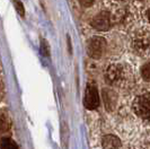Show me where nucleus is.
Segmentation results:
<instances>
[{"mask_svg": "<svg viewBox=\"0 0 150 149\" xmlns=\"http://www.w3.org/2000/svg\"><path fill=\"white\" fill-rule=\"evenodd\" d=\"M121 72H122V70H121L120 66H117V65L110 66L108 69L106 70V74H105L106 82H108L110 84L117 82L121 77Z\"/></svg>", "mask_w": 150, "mask_h": 149, "instance_id": "nucleus-5", "label": "nucleus"}, {"mask_svg": "<svg viewBox=\"0 0 150 149\" xmlns=\"http://www.w3.org/2000/svg\"><path fill=\"white\" fill-rule=\"evenodd\" d=\"M111 25V21H110V14L107 11H102L98 15H96L93 21H91V26L98 31H106L108 30Z\"/></svg>", "mask_w": 150, "mask_h": 149, "instance_id": "nucleus-4", "label": "nucleus"}, {"mask_svg": "<svg viewBox=\"0 0 150 149\" xmlns=\"http://www.w3.org/2000/svg\"><path fill=\"white\" fill-rule=\"evenodd\" d=\"M7 130H8V124L2 119H0V136L4 133V132H6Z\"/></svg>", "mask_w": 150, "mask_h": 149, "instance_id": "nucleus-12", "label": "nucleus"}, {"mask_svg": "<svg viewBox=\"0 0 150 149\" xmlns=\"http://www.w3.org/2000/svg\"><path fill=\"white\" fill-rule=\"evenodd\" d=\"M14 4H15L16 10L18 11V14L22 16V17H24V15H25V9H24L22 1L21 0H14Z\"/></svg>", "mask_w": 150, "mask_h": 149, "instance_id": "nucleus-10", "label": "nucleus"}, {"mask_svg": "<svg viewBox=\"0 0 150 149\" xmlns=\"http://www.w3.org/2000/svg\"><path fill=\"white\" fill-rule=\"evenodd\" d=\"M41 52L43 55H46V57H49L50 55V46L47 44V42L43 40L42 41V44H41Z\"/></svg>", "mask_w": 150, "mask_h": 149, "instance_id": "nucleus-11", "label": "nucleus"}, {"mask_svg": "<svg viewBox=\"0 0 150 149\" xmlns=\"http://www.w3.org/2000/svg\"><path fill=\"white\" fill-rule=\"evenodd\" d=\"M80 2V5H83V7H89L94 4V0H78Z\"/></svg>", "mask_w": 150, "mask_h": 149, "instance_id": "nucleus-13", "label": "nucleus"}, {"mask_svg": "<svg viewBox=\"0 0 150 149\" xmlns=\"http://www.w3.org/2000/svg\"><path fill=\"white\" fill-rule=\"evenodd\" d=\"M0 146H1V149H18L16 142L11 140L10 138H2Z\"/></svg>", "mask_w": 150, "mask_h": 149, "instance_id": "nucleus-8", "label": "nucleus"}, {"mask_svg": "<svg viewBox=\"0 0 150 149\" xmlns=\"http://www.w3.org/2000/svg\"><path fill=\"white\" fill-rule=\"evenodd\" d=\"M102 146L104 149H119L121 146L120 139L113 134H107L102 140Z\"/></svg>", "mask_w": 150, "mask_h": 149, "instance_id": "nucleus-6", "label": "nucleus"}, {"mask_svg": "<svg viewBox=\"0 0 150 149\" xmlns=\"http://www.w3.org/2000/svg\"><path fill=\"white\" fill-rule=\"evenodd\" d=\"M103 97H104L106 110L112 111L113 109L115 107V104H116V95L113 93L112 90L104 89L103 90Z\"/></svg>", "mask_w": 150, "mask_h": 149, "instance_id": "nucleus-7", "label": "nucleus"}, {"mask_svg": "<svg viewBox=\"0 0 150 149\" xmlns=\"http://www.w3.org/2000/svg\"><path fill=\"white\" fill-rule=\"evenodd\" d=\"M106 41L103 37H94L88 44V54L93 59H99L105 51Z\"/></svg>", "mask_w": 150, "mask_h": 149, "instance_id": "nucleus-3", "label": "nucleus"}, {"mask_svg": "<svg viewBox=\"0 0 150 149\" xmlns=\"http://www.w3.org/2000/svg\"><path fill=\"white\" fill-rule=\"evenodd\" d=\"M85 107L88 110H95L99 105V95H98L97 88L94 85H87V88L85 92V98H83Z\"/></svg>", "mask_w": 150, "mask_h": 149, "instance_id": "nucleus-2", "label": "nucleus"}, {"mask_svg": "<svg viewBox=\"0 0 150 149\" xmlns=\"http://www.w3.org/2000/svg\"><path fill=\"white\" fill-rule=\"evenodd\" d=\"M141 74H142L143 80L149 82L150 80V65H149V62H147V63L142 67V69H141Z\"/></svg>", "mask_w": 150, "mask_h": 149, "instance_id": "nucleus-9", "label": "nucleus"}, {"mask_svg": "<svg viewBox=\"0 0 150 149\" xmlns=\"http://www.w3.org/2000/svg\"><path fill=\"white\" fill-rule=\"evenodd\" d=\"M133 111L134 113L143 119H149L150 116V94H143L137 97L133 102Z\"/></svg>", "mask_w": 150, "mask_h": 149, "instance_id": "nucleus-1", "label": "nucleus"}]
</instances>
